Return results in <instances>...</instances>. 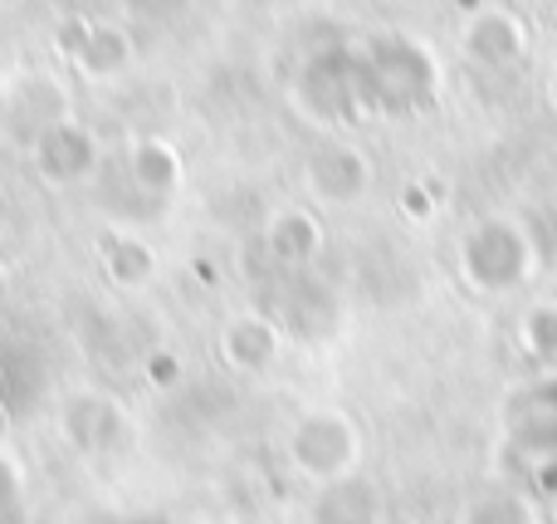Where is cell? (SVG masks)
Here are the masks:
<instances>
[{
    "label": "cell",
    "instance_id": "obj_19",
    "mask_svg": "<svg viewBox=\"0 0 557 524\" xmlns=\"http://www.w3.org/2000/svg\"><path fill=\"white\" fill-rule=\"evenodd\" d=\"M553 20H557V0H553Z\"/></svg>",
    "mask_w": 557,
    "mask_h": 524
},
{
    "label": "cell",
    "instance_id": "obj_1",
    "mask_svg": "<svg viewBox=\"0 0 557 524\" xmlns=\"http://www.w3.org/2000/svg\"><path fill=\"white\" fill-rule=\"evenodd\" d=\"M372 113H416L435 98V54L411 35H372L357 54Z\"/></svg>",
    "mask_w": 557,
    "mask_h": 524
},
{
    "label": "cell",
    "instance_id": "obj_15",
    "mask_svg": "<svg viewBox=\"0 0 557 524\" xmlns=\"http://www.w3.org/2000/svg\"><path fill=\"white\" fill-rule=\"evenodd\" d=\"M435 192H441V186H406V192H401V211H411L416 221H425V216H431V206H435Z\"/></svg>",
    "mask_w": 557,
    "mask_h": 524
},
{
    "label": "cell",
    "instance_id": "obj_11",
    "mask_svg": "<svg viewBox=\"0 0 557 524\" xmlns=\"http://www.w3.org/2000/svg\"><path fill=\"white\" fill-rule=\"evenodd\" d=\"M519 349L529 353L533 368L557 373V304H533L529 314L519 319Z\"/></svg>",
    "mask_w": 557,
    "mask_h": 524
},
{
    "label": "cell",
    "instance_id": "obj_12",
    "mask_svg": "<svg viewBox=\"0 0 557 524\" xmlns=\"http://www.w3.org/2000/svg\"><path fill=\"white\" fill-rule=\"evenodd\" d=\"M133 176L147 192H172L176 176H182V157H176V147L157 143V137H143V143L133 147Z\"/></svg>",
    "mask_w": 557,
    "mask_h": 524
},
{
    "label": "cell",
    "instance_id": "obj_14",
    "mask_svg": "<svg viewBox=\"0 0 557 524\" xmlns=\"http://www.w3.org/2000/svg\"><path fill=\"white\" fill-rule=\"evenodd\" d=\"M147 382H152V388H176V382H182L176 353H152V358H147Z\"/></svg>",
    "mask_w": 557,
    "mask_h": 524
},
{
    "label": "cell",
    "instance_id": "obj_10",
    "mask_svg": "<svg viewBox=\"0 0 557 524\" xmlns=\"http://www.w3.org/2000/svg\"><path fill=\"white\" fill-rule=\"evenodd\" d=\"M103 265H108V275H113V284L137 290V284L152 280L157 255H152V245L137 241V235H113V241H103Z\"/></svg>",
    "mask_w": 557,
    "mask_h": 524
},
{
    "label": "cell",
    "instance_id": "obj_8",
    "mask_svg": "<svg viewBox=\"0 0 557 524\" xmlns=\"http://www.w3.org/2000/svg\"><path fill=\"white\" fill-rule=\"evenodd\" d=\"M278 349H284V333H278V324H270L264 314H240V319H231L221 329L225 363H231L235 373H250V378L255 373H270Z\"/></svg>",
    "mask_w": 557,
    "mask_h": 524
},
{
    "label": "cell",
    "instance_id": "obj_16",
    "mask_svg": "<svg viewBox=\"0 0 557 524\" xmlns=\"http://www.w3.org/2000/svg\"><path fill=\"white\" fill-rule=\"evenodd\" d=\"M529 480H533V490H539V496L557 500V461H539V466H529Z\"/></svg>",
    "mask_w": 557,
    "mask_h": 524
},
{
    "label": "cell",
    "instance_id": "obj_2",
    "mask_svg": "<svg viewBox=\"0 0 557 524\" xmlns=\"http://www.w3.org/2000/svg\"><path fill=\"white\" fill-rule=\"evenodd\" d=\"M460 270L480 294H513L533 280L539 251L523 221L513 216H484L460 241Z\"/></svg>",
    "mask_w": 557,
    "mask_h": 524
},
{
    "label": "cell",
    "instance_id": "obj_17",
    "mask_svg": "<svg viewBox=\"0 0 557 524\" xmlns=\"http://www.w3.org/2000/svg\"><path fill=\"white\" fill-rule=\"evenodd\" d=\"M548 108L557 113V64H553V74H548Z\"/></svg>",
    "mask_w": 557,
    "mask_h": 524
},
{
    "label": "cell",
    "instance_id": "obj_3",
    "mask_svg": "<svg viewBox=\"0 0 557 524\" xmlns=\"http://www.w3.org/2000/svg\"><path fill=\"white\" fill-rule=\"evenodd\" d=\"M288 461L298 476L318 486H337L362 461V427L343 407H308L288 431Z\"/></svg>",
    "mask_w": 557,
    "mask_h": 524
},
{
    "label": "cell",
    "instance_id": "obj_7",
    "mask_svg": "<svg viewBox=\"0 0 557 524\" xmlns=\"http://www.w3.org/2000/svg\"><path fill=\"white\" fill-rule=\"evenodd\" d=\"M35 167L45 182L64 186V182H84L88 172L98 167V143L88 127L69 123V118H59V123H49L45 133H35Z\"/></svg>",
    "mask_w": 557,
    "mask_h": 524
},
{
    "label": "cell",
    "instance_id": "obj_5",
    "mask_svg": "<svg viewBox=\"0 0 557 524\" xmlns=\"http://www.w3.org/2000/svg\"><path fill=\"white\" fill-rule=\"evenodd\" d=\"M509 441L529 466L557 461V373H543L509 407Z\"/></svg>",
    "mask_w": 557,
    "mask_h": 524
},
{
    "label": "cell",
    "instance_id": "obj_13",
    "mask_svg": "<svg viewBox=\"0 0 557 524\" xmlns=\"http://www.w3.org/2000/svg\"><path fill=\"white\" fill-rule=\"evenodd\" d=\"M127 35L123 29H113V25H94L88 29V39H84V49H78V69L84 74H94V78H108V74H117V69L127 64Z\"/></svg>",
    "mask_w": 557,
    "mask_h": 524
},
{
    "label": "cell",
    "instance_id": "obj_9",
    "mask_svg": "<svg viewBox=\"0 0 557 524\" xmlns=\"http://www.w3.org/2000/svg\"><path fill=\"white\" fill-rule=\"evenodd\" d=\"M264 241H270V255H274V260H284V265H308L318 251H323V226H318L308 211L288 206V211H278L274 221H270Z\"/></svg>",
    "mask_w": 557,
    "mask_h": 524
},
{
    "label": "cell",
    "instance_id": "obj_4",
    "mask_svg": "<svg viewBox=\"0 0 557 524\" xmlns=\"http://www.w3.org/2000/svg\"><path fill=\"white\" fill-rule=\"evenodd\" d=\"M460 49L470 64L504 74V69H519L529 59V25H523L513 10L499 5H480L460 29Z\"/></svg>",
    "mask_w": 557,
    "mask_h": 524
},
{
    "label": "cell",
    "instance_id": "obj_18",
    "mask_svg": "<svg viewBox=\"0 0 557 524\" xmlns=\"http://www.w3.org/2000/svg\"><path fill=\"white\" fill-rule=\"evenodd\" d=\"M382 524H416V520H382Z\"/></svg>",
    "mask_w": 557,
    "mask_h": 524
},
{
    "label": "cell",
    "instance_id": "obj_6",
    "mask_svg": "<svg viewBox=\"0 0 557 524\" xmlns=\"http://www.w3.org/2000/svg\"><path fill=\"white\" fill-rule=\"evenodd\" d=\"M304 182H308V192H313L318 202L352 206V202H362L367 186H372V162H367L357 147H347V143H323L304 162Z\"/></svg>",
    "mask_w": 557,
    "mask_h": 524
}]
</instances>
